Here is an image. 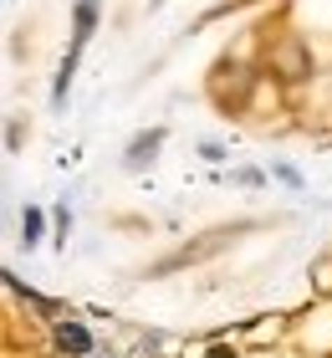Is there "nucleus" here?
I'll use <instances>...</instances> for the list:
<instances>
[{"instance_id":"f257e3e1","label":"nucleus","mask_w":332,"mask_h":358,"mask_svg":"<svg viewBox=\"0 0 332 358\" xmlns=\"http://www.w3.org/2000/svg\"><path fill=\"white\" fill-rule=\"evenodd\" d=\"M266 72L276 77V83H312V72H317V57H312V41L302 31H281V36L266 46Z\"/></svg>"},{"instance_id":"f03ea898","label":"nucleus","mask_w":332,"mask_h":358,"mask_svg":"<svg viewBox=\"0 0 332 358\" xmlns=\"http://www.w3.org/2000/svg\"><path fill=\"white\" fill-rule=\"evenodd\" d=\"M97 10H103V0H77L72 6V46H66L62 67H57V83H52V108H66V92H72V77H77V62L87 52L92 31H97Z\"/></svg>"},{"instance_id":"7ed1b4c3","label":"nucleus","mask_w":332,"mask_h":358,"mask_svg":"<svg viewBox=\"0 0 332 358\" xmlns=\"http://www.w3.org/2000/svg\"><path fill=\"white\" fill-rule=\"evenodd\" d=\"M256 220H236V225H215V231H205V241H189V246H179L174 256H164V262H154L143 276H169V271H179V266H189V262H210L215 251H225L230 241H236L240 231H251Z\"/></svg>"},{"instance_id":"20e7f679","label":"nucleus","mask_w":332,"mask_h":358,"mask_svg":"<svg viewBox=\"0 0 332 358\" xmlns=\"http://www.w3.org/2000/svg\"><path fill=\"white\" fill-rule=\"evenodd\" d=\"M164 138H169V134H164V128H143V134H133V138H128V149H123V169H128V174L148 169V164H154V159H159Z\"/></svg>"},{"instance_id":"39448f33","label":"nucleus","mask_w":332,"mask_h":358,"mask_svg":"<svg viewBox=\"0 0 332 358\" xmlns=\"http://www.w3.org/2000/svg\"><path fill=\"white\" fill-rule=\"evenodd\" d=\"M52 338H57V348H62V353H72V358H92V333L82 328L77 317H62L57 328H52Z\"/></svg>"},{"instance_id":"423d86ee","label":"nucleus","mask_w":332,"mask_h":358,"mask_svg":"<svg viewBox=\"0 0 332 358\" xmlns=\"http://www.w3.org/2000/svg\"><path fill=\"white\" fill-rule=\"evenodd\" d=\"M41 231H46V210L41 205H26L21 210V246H41Z\"/></svg>"},{"instance_id":"0eeeda50","label":"nucleus","mask_w":332,"mask_h":358,"mask_svg":"<svg viewBox=\"0 0 332 358\" xmlns=\"http://www.w3.org/2000/svg\"><path fill=\"white\" fill-rule=\"evenodd\" d=\"M6 287L15 292V297H26L31 307H36V313H57V307H52V302H46V297H41V292H31V287H21V282H15V276H10V271H6Z\"/></svg>"},{"instance_id":"6e6552de","label":"nucleus","mask_w":332,"mask_h":358,"mask_svg":"<svg viewBox=\"0 0 332 358\" xmlns=\"http://www.w3.org/2000/svg\"><path fill=\"white\" fill-rule=\"evenodd\" d=\"M21 138H26V123H21V118H10V128H6V149H10V154H21Z\"/></svg>"},{"instance_id":"1a4fd4ad","label":"nucleus","mask_w":332,"mask_h":358,"mask_svg":"<svg viewBox=\"0 0 332 358\" xmlns=\"http://www.w3.org/2000/svg\"><path fill=\"white\" fill-rule=\"evenodd\" d=\"M230 179H236V185H251V189H256V185H261V179H266V174H261V169H236V174H230Z\"/></svg>"},{"instance_id":"9d476101","label":"nucleus","mask_w":332,"mask_h":358,"mask_svg":"<svg viewBox=\"0 0 332 358\" xmlns=\"http://www.w3.org/2000/svg\"><path fill=\"white\" fill-rule=\"evenodd\" d=\"M199 159H205V164H220L225 149H220V143H199Z\"/></svg>"},{"instance_id":"9b49d317","label":"nucleus","mask_w":332,"mask_h":358,"mask_svg":"<svg viewBox=\"0 0 332 358\" xmlns=\"http://www.w3.org/2000/svg\"><path fill=\"white\" fill-rule=\"evenodd\" d=\"M276 174H281V179H287V185H296V189H302V174H296L291 164H276Z\"/></svg>"},{"instance_id":"f8f14e48","label":"nucleus","mask_w":332,"mask_h":358,"mask_svg":"<svg viewBox=\"0 0 332 358\" xmlns=\"http://www.w3.org/2000/svg\"><path fill=\"white\" fill-rule=\"evenodd\" d=\"M210 358H236V353H230V348H210Z\"/></svg>"},{"instance_id":"ddd939ff","label":"nucleus","mask_w":332,"mask_h":358,"mask_svg":"<svg viewBox=\"0 0 332 358\" xmlns=\"http://www.w3.org/2000/svg\"><path fill=\"white\" fill-rule=\"evenodd\" d=\"M159 6H164V0H148V10H159Z\"/></svg>"}]
</instances>
